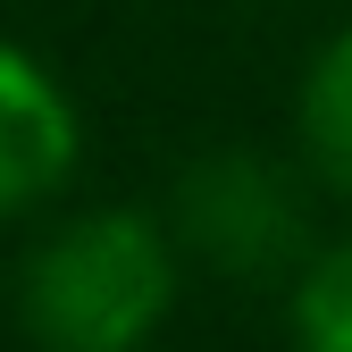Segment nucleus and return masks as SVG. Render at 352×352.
<instances>
[{
	"mask_svg": "<svg viewBox=\"0 0 352 352\" xmlns=\"http://www.w3.org/2000/svg\"><path fill=\"white\" fill-rule=\"evenodd\" d=\"M168 235L227 277H277L311 260V193L269 151H210L176 176Z\"/></svg>",
	"mask_w": 352,
	"mask_h": 352,
	"instance_id": "nucleus-2",
	"label": "nucleus"
},
{
	"mask_svg": "<svg viewBox=\"0 0 352 352\" xmlns=\"http://www.w3.org/2000/svg\"><path fill=\"white\" fill-rule=\"evenodd\" d=\"M76 151H84V126H76V101L59 93V76L25 59L17 42H0V218L51 201Z\"/></svg>",
	"mask_w": 352,
	"mask_h": 352,
	"instance_id": "nucleus-3",
	"label": "nucleus"
},
{
	"mask_svg": "<svg viewBox=\"0 0 352 352\" xmlns=\"http://www.w3.org/2000/svg\"><path fill=\"white\" fill-rule=\"evenodd\" d=\"M294 352H352V243H327V252L302 260Z\"/></svg>",
	"mask_w": 352,
	"mask_h": 352,
	"instance_id": "nucleus-5",
	"label": "nucleus"
},
{
	"mask_svg": "<svg viewBox=\"0 0 352 352\" xmlns=\"http://www.w3.org/2000/svg\"><path fill=\"white\" fill-rule=\"evenodd\" d=\"M302 151H311V176H327L352 201V25L302 76Z\"/></svg>",
	"mask_w": 352,
	"mask_h": 352,
	"instance_id": "nucleus-4",
	"label": "nucleus"
},
{
	"mask_svg": "<svg viewBox=\"0 0 352 352\" xmlns=\"http://www.w3.org/2000/svg\"><path fill=\"white\" fill-rule=\"evenodd\" d=\"M176 302V235L151 210H84L42 235L17 277V319L42 352H135Z\"/></svg>",
	"mask_w": 352,
	"mask_h": 352,
	"instance_id": "nucleus-1",
	"label": "nucleus"
}]
</instances>
